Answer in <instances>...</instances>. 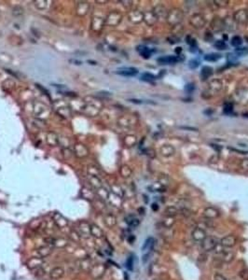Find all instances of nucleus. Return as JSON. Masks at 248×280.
<instances>
[{
    "label": "nucleus",
    "mask_w": 248,
    "mask_h": 280,
    "mask_svg": "<svg viewBox=\"0 0 248 280\" xmlns=\"http://www.w3.org/2000/svg\"><path fill=\"white\" fill-rule=\"evenodd\" d=\"M204 60L207 62H216L221 58V55L218 53H208L204 55Z\"/></svg>",
    "instance_id": "dca6fc26"
},
{
    "label": "nucleus",
    "mask_w": 248,
    "mask_h": 280,
    "mask_svg": "<svg viewBox=\"0 0 248 280\" xmlns=\"http://www.w3.org/2000/svg\"><path fill=\"white\" fill-rule=\"evenodd\" d=\"M199 66H200V62L198 61V60H196V59H192V60H190V61L188 62V67H189V68H191V69H195V68H197Z\"/></svg>",
    "instance_id": "393cba45"
},
{
    "label": "nucleus",
    "mask_w": 248,
    "mask_h": 280,
    "mask_svg": "<svg viewBox=\"0 0 248 280\" xmlns=\"http://www.w3.org/2000/svg\"><path fill=\"white\" fill-rule=\"evenodd\" d=\"M174 224V218L173 217H167V216L161 222V225L166 229H170Z\"/></svg>",
    "instance_id": "4468645a"
},
{
    "label": "nucleus",
    "mask_w": 248,
    "mask_h": 280,
    "mask_svg": "<svg viewBox=\"0 0 248 280\" xmlns=\"http://www.w3.org/2000/svg\"><path fill=\"white\" fill-rule=\"evenodd\" d=\"M242 40L239 36H235L231 38V45L234 47H239L240 45H242Z\"/></svg>",
    "instance_id": "412c9836"
},
{
    "label": "nucleus",
    "mask_w": 248,
    "mask_h": 280,
    "mask_svg": "<svg viewBox=\"0 0 248 280\" xmlns=\"http://www.w3.org/2000/svg\"><path fill=\"white\" fill-rule=\"evenodd\" d=\"M181 50H182L181 48H176V50H175V51H176L177 53H179V52H181Z\"/></svg>",
    "instance_id": "72a5a7b5"
},
{
    "label": "nucleus",
    "mask_w": 248,
    "mask_h": 280,
    "mask_svg": "<svg viewBox=\"0 0 248 280\" xmlns=\"http://www.w3.org/2000/svg\"><path fill=\"white\" fill-rule=\"evenodd\" d=\"M239 277L242 280H248V270L247 269H242L239 272L238 274Z\"/></svg>",
    "instance_id": "5701e85b"
},
{
    "label": "nucleus",
    "mask_w": 248,
    "mask_h": 280,
    "mask_svg": "<svg viewBox=\"0 0 248 280\" xmlns=\"http://www.w3.org/2000/svg\"><path fill=\"white\" fill-rule=\"evenodd\" d=\"M126 268L129 270V271H132L133 270V264H134V259H133V256L132 255H130L126 261Z\"/></svg>",
    "instance_id": "aec40b11"
},
{
    "label": "nucleus",
    "mask_w": 248,
    "mask_h": 280,
    "mask_svg": "<svg viewBox=\"0 0 248 280\" xmlns=\"http://www.w3.org/2000/svg\"><path fill=\"white\" fill-rule=\"evenodd\" d=\"M116 73L123 77H134L138 74V70L134 67H121L119 68Z\"/></svg>",
    "instance_id": "20e7f679"
},
{
    "label": "nucleus",
    "mask_w": 248,
    "mask_h": 280,
    "mask_svg": "<svg viewBox=\"0 0 248 280\" xmlns=\"http://www.w3.org/2000/svg\"><path fill=\"white\" fill-rule=\"evenodd\" d=\"M178 214V209L174 206H169L165 209V215L167 217H174Z\"/></svg>",
    "instance_id": "a211bd4d"
},
{
    "label": "nucleus",
    "mask_w": 248,
    "mask_h": 280,
    "mask_svg": "<svg viewBox=\"0 0 248 280\" xmlns=\"http://www.w3.org/2000/svg\"><path fill=\"white\" fill-rule=\"evenodd\" d=\"M149 256H150V252H146V253H144L143 255V258H142V261L144 263H145L148 260H149Z\"/></svg>",
    "instance_id": "2f4dec72"
},
{
    "label": "nucleus",
    "mask_w": 248,
    "mask_h": 280,
    "mask_svg": "<svg viewBox=\"0 0 248 280\" xmlns=\"http://www.w3.org/2000/svg\"><path fill=\"white\" fill-rule=\"evenodd\" d=\"M152 209H153L154 211H157V210L159 209V205H158L157 204H153V205H152Z\"/></svg>",
    "instance_id": "473e14b6"
},
{
    "label": "nucleus",
    "mask_w": 248,
    "mask_h": 280,
    "mask_svg": "<svg viewBox=\"0 0 248 280\" xmlns=\"http://www.w3.org/2000/svg\"><path fill=\"white\" fill-rule=\"evenodd\" d=\"M237 243V238L232 235H227L225 237H223L221 240H220V245L225 248H233Z\"/></svg>",
    "instance_id": "7ed1b4c3"
},
{
    "label": "nucleus",
    "mask_w": 248,
    "mask_h": 280,
    "mask_svg": "<svg viewBox=\"0 0 248 280\" xmlns=\"http://www.w3.org/2000/svg\"><path fill=\"white\" fill-rule=\"evenodd\" d=\"M215 47L218 50H225L227 49V44L223 41V40H217L216 43H215Z\"/></svg>",
    "instance_id": "b1692460"
},
{
    "label": "nucleus",
    "mask_w": 248,
    "mask_h": 280,
    "mask_svg": "<svg viewBox=\"0 0 248 280\" xmlns=\"http://www.w3.org/2000/svg\"><path fill=\"white\" fill-rule=\"evenodd\" d=\"M213 74V69L210 67H204L201 72V76L203 78V80H206L208 79L211 75Z\"/></svg>",
    "instance_id": "f3484780"
},
{
    "label": "nucleus",
    "mask_w": 248,
    "mask_h": 280,
    "mask_svg": "<svg viewBox=\"0 0 248 280\" xmlns=\"http://www.w3.org/2000/svg\"><path fill=\"white\" fill-rule=\"evenodd\" d=\"M141 80H144V81H147V82H152L156 80V77L150 73H144L141 75Z\"/></svg>",
    "instance_id": "6ab92c4d"
},
{
    "label": "nucleus",
    "mask_w": 248,
    "mask_h": 280,
    "mask_svg": "<svg viewBox=\"0 0 248 280\" xmlns=\"http://www.w3.org/2000/svg\"><path fill=\"white\" fill-rule=\"evenodd\" d=\"M154 280H161V279H154Z\"/></svg>",
    "instance_id": "f704fd0d"
},
{
    "label": "nucleus",
    "mask_w": 248,
    "mask_h": 280,
    "mask_svg": "<svg viewBox=\"0 0 248 280\" xmlns=\"http://www.w3.org/2000/svg\"><path fill=\"white\" fill-rule=\"evenodd\" d=\"M187 43L189 44L191 47L196 46V41H195V39H192L191 37H187Z\"/></svg>",
    "instance_id": "7c9ffc66"
},
{
    "label": "nucleus",
    "mask_w": 248,
    "mask_h": 280,
    "mask_svg": "<svg viewBox=\"0 0 248 280\" xmlns=\"http://www.w3.org/2000/svg\"><path fill=\"white\" fill-rule=\"evenodd\" d=\"M194 90H195V86H194L193 83H188V84H187L186 87H185V91H186L187 93H192Z\"/></svg>",
    "instance_id": "c85d7f7f"
},
{
    "label": "nucleus",
    "mask_w": 248,
    "mask_h": 280,
    "mask_svg": "<svg viewBox=\"0 0 248 280\" xmlns=\"http://www.w3.org/2000/svg\"><path fill=\"white\" fill-rule=\"evenodd\" d=\"M90 235L95 238H102L104 236V232L101 228H99L97 225H90Z\"/></svg>",
    "instance_id": "9b49d317"
},
{
    "label": "nucleus",
    "mask_w": 248,
    "mask_h": 280,
    "mask_svg": "<svg viewBox=\"0 0 248 280\" xmlns=\"http://www.w3.org/2000/svg\"><path fill=\"white\" fill-rule=\"evenodd\" d=\"M233 111V106L230 103H227L224 106V112L226 114H231V112Z\"/></svg>",
    "instance_id": "a878e982"
},
{
    "label": "nucleus",
    "mask_w": 248,
    "mask_h": 280,
    "mask_svg": "<svg viewBox=\"0 0 248 280\" xmlns=\"http://www.w3.org/2000/svg\"><path fill=\"white\" fill-rule=\"evenodd\" d=\"M180 59L177 57V56H174V55H167V56H162L161 58L157 59V62L160 63L161 65H171V64H174L176 62H178Z\"/></svg>",
    "instance_id": "423d86ee"
},
{
    "label": "nucleus",
    "mask_w": 248,
    "mask_h": 280,
    "mask_svg": "<svg viewBox=\"0 0 248 280\" xmlns=\"http://www.w3.org/2000/svg\"><path fill=\"white\" fill-rule=\"evenodd\" d=\"M64 274H65V270L62 267H54L51 270V273H49V276L53 280H57L63 277Z\"/></svg>",
    "instance_id": "1a4fd4ad"
},
{
    "label": "nucleus",
    "mask_w": 248,
    "mask_h": 280,
    "mask_svg": "<svg viewBox=\"0 0 248 280\" xmlns=\"http://www.w3.org/2000/svg\"><path fill=\"white\" fill-rule=\"evenodd\" d=\"M153 245H154V238H153V237H148V238H146V239L145 240V242H144V244H143L141 249H142V251H143L144 253H145L146 251L152 249Z\"/></svg>",
    "instance_id": "f8f14e48"
},
{
    "label": "nucleus",
    "mask_w": 248,
    "mask_h": 280,
    "mask_svg": "<svg viewBox=\"0 0 248 280\" xmlns=\"http://www.w3.org/2000/svg\"><path fill=\"white\" fill-rule=\"evenodd\" d=\"M214 280H227V278L223 274H221L219 273H216L214 274Z\"/></svg>",
    "instance_id": "c756f323"
},
{
    "label": "nucleus",
    "mask_w": 248,
    "mask_h": 280,
    "mask_svg": "<svg viewBox=\"0 0 248 280\" xmlns=\"http://www.w3.org/2000/svg\"><path fill=\"white\" fill-rule=\"evenodd\" d=\"M44 241H45V243H46V245H47V246H51V247L54 246V245H55V243H56V240H55L54 238H53V237H48V238H45V239H44Z\"/></svg>",
    "instance_id": "bb28decb"
},
{
    "label": "nucleus",
    "mask_w": 248,
    "mask_h": 280,
    "mask_svg": "<svg viewBox=\"0 0 248 280\" xmlns=\"http://www.w3.org/2000/svg\"><path fill=\"white\" fill-rule=\"evenodd\" d=\"M218 245V239L214 236H207L202 243H201V248L204 252H209L215 250L216 246Z\"/></svg>",
    "instance_id": "f257e3e1"
},
{
    "label": "nucleus",
    "mask_w": 248,
    "mask_h": 280,
    "mask_svg": "<svg viewBox=\"0 0 248 280\" xmlns=\"http://www.w3.org/2000/svg\"><path fill=\"white\" fill-rule=\"evenodd\" d=\"M43 262H44V261L40 257H38V258H32L31 260L28 261L27 266H28L29 269H37V268H39V267L42 266Z\"/></svg>",
    "instance_id": "6e6552de"
},
{
    "label": "nucleus",
    "mask_w": 248,
    "mask_h": 280,
    "mask_svg": "<svg viewBox=\"0 0 248 280\" xmlns=\"http://www.w3.org/2000/svg\"><path fill=\"white\" fill-rule=\"evenodd\" d=\"M137 50L140 52V54L143 56V57H145V58H149L151 53H152V51H151L150 49H148L147 47H145V46H141Z\"/></svg>",
    "instance_id": "2eb2a0df"
},
{
    "label": "nucleus",
    "mask_w": 248,
    "mask_h": 280,
    "mask_svg": "<svg viewBox=\"0 0 248 280\" xmlns=\"http://www.w3.org/2000/svg\"><path fill=\"white\" fill-rule=\"evenodd\" d=\"M235 52L238 55H244V54L248 53V49L247 48H237L235 50Z\"/></svg>",
    "instance_id": "cd10ccee"
},
{
    "label": "nucleus",
    "mask_w": 248,
    "mask_h": 280,
    "mask_svg": "<svg viewBox=\"0 0 248 280\" xmlns=\"http://www.w3.org/2000/svg\"><path fill=\"white\" fill-rule=\"evenodd\" d=\"M125 220H126V223L128 224V225L131 228H133V229L138 227L139 224H140V220L137 218H135L134 216H128L125 218Z\"/></svg>",
    "instance_id": "ddd939ff"
},
{
    "label": "nucleus",
    "mask_w": 248,
    "mask_h": 280,
    "mask_svg": "<svg viewBox=\"0 0 248 280\" xmlns=\"http://www.w3.org/2000/svg\"><path fill=\"white\" fill-rule=\"evenodd\" d=\"M191 237H192L193 241L198 242V243H202L207 237V234L203 228L196 227L191 232Z\"/></svg>",
    "instance_id": "f03ea898"
},
{
    "label": "nucleus",
    "mask_w": 248,
    "mask_h": 280,
    "mask_svg": "<svg viewBox=\"0 0 248 280\" xmlns=\"http://www.w3.org/2000/svg\"><path fill=\"white\" fill-rule=\"evenodd\" d=\"M106 223L108 227H113L116 224V218L113 216H109L108 218H106Z\"/></svg>",
    "instance_id": "4be33fe9"
},
{
    "label": "nucleus",
    "mask_w": 248,
    "mask_h": 280,
    "mask_svg": "<svg viewBox=\"0 0 248 280\" xmlns=\"http://www.w3.org/2000/svg\"><path fill=\"white\" fill-rule=\"evenodd\" d=\"M37 255L40 258H45L48 255H51L53 252V247L51 246H45V247H41L37 249Z\"/></svg>",
    "instance_id": "9d476101"
},
{
    "label": "nucleus",
    "mask_w": 248,
    "mask_h": 280,
    "mask_svg": "<svg viewBox=\"0 0 248 280\" xmlns=\"http://www.w3.org/2000/svg\"><path fill=\"white\" fill-rule=\"evenodd\" d=\"M218 256L220 257L219 259H220L223 262H225V263H229V262H231V261L234 260V258H235V253H234L233 251H231V250H227V248H225V249L223 250V252L220 253Z\"/></svg>",
    "instance_id": "39448f33"
},
{
    "label": "nucleus",
    "mask_w": 248,
    "mask_h": 280,
    "mask_svg": "<svg viewBox=\"0 0 248 280\" xmlns=\"http://www.w3.org/2000/svg\"><path fill=\"white\" fill-rule=\"evenodd\" d=\"M204 216L207 218V219H214V218H218L219 216V212L217 209H216L215 207H207L204 209Z\"/></svg>",
    "instance_id": "0eeeda50"
}]
</instances>
